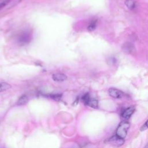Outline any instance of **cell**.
<instances>
[{
	"instance_id": "cell-14",
	"label": "cell",
	"mask_w": 148,
	"mask_h": 148,
	"mask_svg": "<svg viewBox=\"0 0 148 148\" xmlns=\"http://www.w3.org/2000/svg\"><path fill=\"white\" fill-rule=\"evenodd\" d=\"M10 0H2L0 1V10L4 8L6 5H8Z\"/></svg>"
},
{
	"instance_id": "cell-15",
	"label": "cell",
	"mask_w": 148,
	"mask_h": 148,
	"mask_svg": "<svg viewBox=\"0 0 148 148\" xmlns=\"http://www.w3.org/2000/svg\"><path fill=\"white\" fill-rule=\"evenodd\" d=\"M147 128H148V120L146 121V122L145 123V124L141 128V131L145 130H146Z\"/></svg>"
},
{
	"instance_id": "cell-5",
	"label": "cell",
	"mask_w": 148,
	"mask_h": 148,
	"mask_svg": "<svg viewBox=\"0 0 148 148\" xmlns=\"http://www.w3.org/2000/svg\"><path fill=\"white\" fill-rule=\"evenodd\" d=\"M108 142H109L112 144H114L115 145H117V146H120L124 143V140L123 139L120 138L118 136H117L116 135H115V136H113L112 138H109L108 140Z\"/></svg>"
},
{
	"instance_id": "cell-12",
	"label": "cell",
	"mask_w": 148,
	"mask_h": 148,
	"mask_svg": "<svg viewBox=\"0 0 148 148\" xmlns=\"http://www.w3.org/2000/svg\"><path fill=\"white\" fill-rule=\"evenodd\" d=\"M88 106L93 108H98V101H97L96 99H90V100L89 101L88 103H87Z\"/></svg>"
},
{
	"instance_id": "cell-4",
	"label": "cell",
	"mask_w": 148,
	"mask_h": 148,
	"mask_svg": "<svg viewBox=\"0 0 148 148\" xmlns=\"http://www.w3.org/2000/svg\"><path fill=\"white\" fill-rule=\"evenodd\" d=\"M135 111V107L134 106H130L125 109L123 113H121V116L124 119H128L131 116V115L133 114V113Z\"/></svg>"
},
{
	"instance_id": "cell-10",
	"label": "cell",
	"mask_w": 148,
	"mask_h": 148,
	"mask_svg": "<svg viewBox=\"0 0 148 148\" xmlns=\"http://www.w3.org/2000/svg\"><path fill=\"white\" fill-rule=\"evenodd\" d=\"M125 4L130 9H134L136 6V2L134 0H126Z\"/></svg>"
},
{
	"instance_id": "cell-8",
	"label": "cell",
	"mask_w": 148,
	"mask_h": 148,
	"mask_svg": "<svg viewBox=\"0 0 148 148\" xmlns=\"http://www.w3.org/2000/svg\"><path fill=\"white\" fill-rule=\"evenodd\" d=\"M11 85L6 82H0V92L8 90L11 88Z\"/></svg>"
},
{
	"instance_id": "cell-1",
	"label": "cell",
	"mask_w": 148,
	"mask_h": 148,
	"mask_svg": "<svg viewBox=\"0 0 148 148\" xmlns=\"http://www.w3.org/2000/svg\"><path fill=\"white\" fill-rule=\"evenodd\" d=\"M130 128V124L127 121H122L119 125L116 132V135L120 138L124 139L127 134V131Z\"/></svg>"
},
{
	"instance_id": "cell-9",
	"label": "cell",
	"mask_w": 148,
	"mask_h": 148,
	"mask_svg": "<svg viewBox=\"0 0 148 148\" xmlns=\"http://www.w3.org/2000/svg\"><path fill=\"white\" fill-rule=\"evenodd\" d=\"M123 49L125 52L130 53L134 49V47L130 43H126L124 44L123 46Z\"/></svg>"
},
{
	"instance_id": "cell-13",
	"label": "cell",
	"mask_w": 148,
	"mask_h": 148,
	"mask_svg": "<svg viewBox=\"0 0 148 148\" xmlns=\"http://www.w3.org/2000/svg\"><path fill=\"white\" fill-rule=\"evenodd\" d=\"M90 99H91V98H90V95H89L88 93L84 94V95L82 97V99L83 102L86 105H87V103H88V102H89V101L90 100Z\"/></svg>"
},
{
	"instance_id": "cell-2",
	"label": "cell",
	"mask_w": 148,
	"mask_h": 148,
	"mask_svg": "<svg viewBox=\"0 0 148 148\" xmlns=\"http://www.w3.org/2000/svg\"><path fill=\"white\" fill-rule=\"evenodd\" d=\"M32 39V34L29 31H25L21 32L18 36L17 42L21 45L28 44Z\"/></svg>"
},
{
	"instance_id": "cell-3",
	"label": "cell",
	"mask_w": 148,
	"mask_h": 148,
	"mask_svg": "<svg viewBox=\"0 0 148 148\" xmlns=\"http://www.w3.org/2000/svg\"><path fill=\"white\" fill-rule=\"evenodd\" d=\"M109 94L112 97H113L114 98H120L124 95L123 92L121 91H120L118 89L114 88H109Z\"/></svg>"
},
{
	"instance_id": "cell-7",
	"label": "cell",
	"mask_w": 148,
	"mask_h": 148,
	"mask_svg": "<svg viewBox=\"0 0 148 148\" xmlns=\"http://www.w3.org/2000/svg\"><path fill=\"white\" fill-rule=\"evenodd\" d=\"M28 101V99L27 95H23L22 96H21L17 102V105L18 106H21V105H24L25 104H26Z\"/></svg>"
},
{
	"instance_id": "cell-11",
	"label": "cell",
	"mask_w": 148,
	"mask_h": 148,
	"mask_svg": "<svg viewBox=\"0 0 148 148\" xmlns=\"http://www.w3.org/2000/svg\"><path fill=\"white\" fill-rule=\"evenodd\" d=\"M97 20H93L91 21V23L89 24V25H88L87 27V29L90 31H94L96 27H97Z\"/></svg>"
},
{
	"instance_id": "cell-6",
	"label": "cell",
	"mask_w": 148,
	"mask_h": 148,
	"mask_svg": "<svg viewBox=\"0 0 148 148\" xmlns=\"http://www.w3.org/2000/svg\"><path fill=\"white\" fill-rule=\"evenodd\" d=\"M52 79L55 82H63L67 79V76L64 73H58L53 74L52 76Z\"/></svg>"
}]
</instances>
